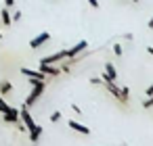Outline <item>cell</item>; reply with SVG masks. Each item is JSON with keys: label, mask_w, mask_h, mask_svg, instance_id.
Listing matches in <instances>:
<instances>
[{"label": "cell", "mask_w": 153, "mask_h": 146, "mask_svg": "<svg viewBox=\"0 0 153 146\" xmlns=\"http://www.w3.org/2000/svg\"><path fill=\"white\" fill-rule=\"evenodd\" d=\"M147 52H149V54H151V56H153V48H151V46H149V48H147Z\"/></svg>", "instance_id": "obj_26"}, {"label": "cell", "mask_w": 153, "mask_h": 146, "mask_svg": "<svg viewBox=\"0 0 153 146\" xmlns=\"http://www.w3.org/2000/svg\"><path fill=\"white\" fill-rule=\"evenodd\" d=\"M132 2H138V0H132Z\"/></svg>", "instance_id": "obj_28"}, {"label": "cell", "mask_w": 153, "mask_h": 146, "mask_svg": "<svg viewBox=\"0 0 153 146\" xmlns=\"http://www.w3.org/2000/svg\"><path fill=\"white\" fill-rule=\"evenodd\" d=\"M115 77H117V73H115V67L111 65V63H107L105 65V73L101 75V79L105 81V79H109V81H115Z\"/></svg>", "instance_id": "obj_7"}, {"label": "cell", "mask_w": 153, "mask_h": 146, "mask_svg": "<svg viewBox=\"0 0 153 146\" xmlns=\"http://www.w3.org/2000/svg\"><path fill=\"white\" fill-rule=\"evenodd\" d=\"M40 136H42V125H36V127L30 131V140H32V142H38Z\"/></svg>", "instance_id": "obj_14"}, {"label": "cell", "mask_w": 153, "mask_h": 146, "mask_svg": "<svg viewBox=\"0 0 153 146\" xmlns=\"http://www.w3.org/2000/svg\"><path fill=\"white\" fill-rule=\"evenodd\" d=\"M2 117H4V121H7V123H17V121H19V111L11 106L7 113H2Z\"/></svg>", "instance_id": "obj_9"}, {"label": "cell", "mask_w": 153, "mask_h": 146, "mask_svg": "<svg viewBox=\"0 0 153 146\" xmlns=\"http://www.w3.org/2000/svg\"><path fill=\"white\" fill-rule=\"evenodd\" d=\"M0 19H2V23H4L7 27H11V25H13V19H11L9 9H2V11H0Z\"/></svg>", "instance_id": "obj_13"}, {"label": "cell", "mask_w": 153, "mask_h": 146, "mask_svg": "<svg viewBox=\"0 0 153 146\" xmlns=\"http://www.w3.org/2000/svg\"><path fill=\"white\" fill-rule=\"evenodd\" d=\"M9 109H11V106H9V104L4 102V98H2V96H0V113H7Z\"/></svg>", "instance_id": "obj_15"}, {"label": "cell", "mask_w": 153, "mask_h": 146, "mask_svg": "<svg viewBox=\"0 0 153 146\" xmlns=\"http://www.w3.org/2000/svg\"><path fill=\"white\" fill-rule=\"evenodd\" d=\"M13 92V84L9 79H2L0 81V96H4V94H11Z\"/></svg>", "instance_id": "obj_12"}, {"label": "cell", "mask_w": 153, "mask_h": 146, "mask_svg": "<svg viewBox=\"0 0 153 146\" xmlns=\"http://www.w3.org/2000/svg\"><path fill=\"white\" fill-rule=\"evenodd\" d=\"M11 19H13V23H15V21H19V19H21V11H15V13L11 15Z\"/></svg>", "instance_id": "obj_19"}, {"label": "cell", "mask_w": 153, "mask_h": 146, "mask_svg": "<svg viewBox=\"0 0 153 146\" xmlns=\"http://www.w3.org/2000/svg\"><path fill=\"white\" fill-rule=\"evenodd\" d=\"M103 84H105V88H107V92H109V94H111V96H115V98H117V100H120V102H124V104H126V102H128V100H126V98H124V94H122V88H117V86H115V84H113V81H109V79H105V81H103Z\"/></svg>", "instance_id": "obj_4"}, {"label": "cell", "mask_w": 153, "mask_h": 146, "mask_svg": "<svg viewBox=\"0 0 153 146\" xmlns=\"http://www.w3.org/2000/svg\"><path fill=\"white\" fill-rule=\"evenodd\" d=\"M59 119H61V113H59V111H55V113L51 115V121H53V123H57Z\"/></svg>", "instance_id": "obj_17"}, {"label": "cell", "mask_w": 153, "mask_h": 146, "mask_svg": "<svg viewBox=\"0 0 153 146\" xmlns=\"http://www.w3.org/2000/svg\"><path fill=\"white\" fill-rule=\"evenodd\" d=\"M21 73H23V75H27V77H36V79H44V77H46L42 71H34V69H27V67H23V69H21Z\"/></svg>", "instance_id": "obj_11"}, {"label": "cell", "mask_w": 153, "mask_h": 146, "mask_svg": "<svg viewBox=\"0 0 153 146\" xmlns=\"http://www.w3.org/2000/svg\"><path fill=\"white\" fill-rule=\"evenodd\" d=\"M71 111H74V113H82V109H80L78 104H74V106H71Z\"/></svg>", "instance_id": "obj_23"}, {"label": "cell", "mask_w": 153, "mask_h": 146, "mask_svg": "<svg viewBox=\"0 0 153 146\" xmlns=\"http://www.w3.org/2000/svg\"><path fill=\"white\" fill-rule=\"evenodd\" d=\"M65 59H67V50H59V52H55V54H48V56L40 59V63H44V65H57V63H61V61H65Z\"/></svg>", "instance_id": "obj_3"}, {"label": "cell", "mask_w": 153, "mask_h": 146, "mask_svg": "<svg viewBox=\"0 0 153 146\" xmlns=\"http://www.w3.org/2000/svg\"><path fill=\"white\" fill-rule=\"evenodd\" d=\"M0 40H2V34H0Z\"/></svg>", "instance_id": "obj_27"}, {"label": "cell", "mask_w": 153, "mask_h": 146, "mask_svg": "<svg viewBox=\"0 0 153 146\" xmlns=\"http://www.w3.org/2000/svg\"><path fill=\"white\" fill-rule=\"evenodd\" d=\"M149 106H153V96H149V98L143 102V109H149Z\"/></svg>", "instance_id": "obj_18"}, {"label": "cell", "mask_w": 153, "mask_h": 146, "mask_svg": "<svg viewBox=\"0 0 153 146\" xmlns=\"http://www.w3.org/2000/svg\"><path fill=\"white\" fill-rule=\"evenodd\" d=\"M88 2H90L92 9H99V0H88Z\"/></svg>", "instance_id": "obj_22"}, {"label": "cell", "mask_w": 153, "mask_h": 146, "mask_svg": "<svg viewBox=\"0 0 153 146\" xmlns=\"http://www.w3.org/2000/svg\"><path fill=\"white\" fill-rule=\"evenodd\" d=\"M30 86H32V92H30V96L25 98V106H32V104L42 96V92H44V88H46L44 79H36V77H30Z\"/></svg>", "instance_id": "obj_1"}, {"label": "cell", "mask_w": 153, "mask_h": 146, "mask_svg": "<svg viewBox=\"0 0 153 146\" xmlns=\"http://www.w3.org/2000/svg\"><path fill=\"white\" fill-rule=\"evenodd\" d=\"M86 48H88V42H86V40H80V42H78L74 48H69V50H67V59H74V56H78V54H80V52H84Z\"/></svg>", "instance_id": "obj_6"}, {"label": "cell", "mask_w": 153, "mask_h": 146, "mask_svg": "<svg viewBox=\"0 0 153 146\" xmlns=\"http://www.w3.org/2000/svg\"><path fill=\"white\" fill-rule=\"evenodd\" d=\"M48 40H51V34H48V32H42L40 36H36V38L30 40V48L36 50V48H40V46H42L44 42H48Z\"/></svg>", "instance_id": "obj_5"}, {"label": "cell", "mask_w": 153, "mask_h": 146, "mask_svg": "<svg viewBox=\"0 0 153 146\" xmlns=\"http://www.w3.org/2000/svg\"><path fill=\"white\" fill-rule=\"evenodd\" d=\"M4 4H7V7H9V9H11V7H13V4H15V0H4Z\"/></svg>", "instance_id": "obj_24"}, {"label": "cell", "mask_w": 153, "mask_h": 146, "mask_svg": "<svg viewBox=\"0 0 153 146\" xmlns=\"http://www.w3.org/2000/svg\"><path fill=\"white\" fill-rule=\"evenodd\" d=\"M27 109H30V106H25V104L21 106V111H19V119L23 121L25 129H27V131H32V129L36 127V121L32 119V115H30V111H27Z\"/></svg>", "instance_id": "obj_2"}, {"label": "cell", "mask_w": 153, "mask_h": 146, "mask_svg": "<svg viewBox=\"0 0 153 146\" xmlns=\"http://www.w3.org/2000/svg\"><path fill=\"white\" fill-rule=\"evenodd\" d=\"M40 71L44 73V75H61V69L59 67H55V65H44V63H40Z\"/></svg>", "instance_id": "obj_8"}, {"label": "cell", "mask_w": 153, "mask_h": 146, "mask_svg": "<svg viewBox=\"0 0 153 146\" xmlns=\"http://www.w3.org/2000/svg\"><path fill=\"white\" fill-rule=\"evenodd\" d=\"M147 27H149V29H153V17L149 19V23H147Z\"/></svg>", "instance_id": "obj_25"}, {"label": "cell", "mask_w": 153, "mask_h": 146, "mask_svg": "<svg viewBox=\"0 0 153 146\" xmlns=\"http://www.w3.org/2000/svg\"><path fill=\"white\" fill-rule=\"evenodd\" d=\"M145 96H153V84H151V86L145 90Z\"/></svg>", "instance_id": "obj_20"}, {"label": "cell", "mask_w": 153, "mask_h": 146, "mask_svg": "<svg viewBox=\"0 0 153 146\" xmlns=\"http://www.w3.org/2000/svg\"><path fill=\"white\" fill-rule=\"evenodd\" d=\"M113 54H115L117 59H120V56L124 54V50H122V46H120V44H113Z\"/></svg>", "instance_id": "obj_16"}, {"label": "cell", "mask_w": 153, "mask_h": 146, "mask_svg": "<svg viewBox=\"0 0 153 146\" xmlns=\"http://www.w3.org/2000/svg\"><path fill=\"white\" fill-rule=\"evenodd\" d=\"M67 125H69L74 131H78V134H90V127H86V125H82V123H78V121H74V119H71Z\"/></svg>", "instance_id": "obj_10"}, {"label": "cell", "mask_w": 153, "mask_h": 146, "mask_svg": "<svg viewBox=\"0 0 153 146\" xmlns=\"http://www.w3.org/2000/svg\"><path fill=\"white\" fill-rule=\"evenodd\" d=\"M90 84H94V86H97V84H103V79H101V77H92V79H90Z\"/></svg>", "instance_id": "obj_21"}]
</instances>
